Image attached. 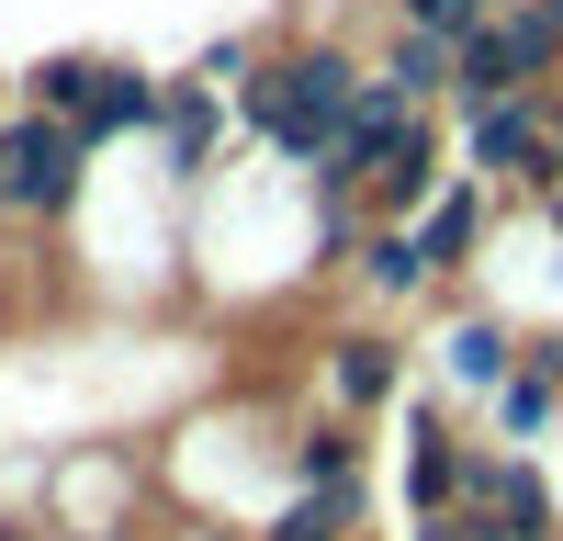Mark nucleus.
Wrapping results in <instances>:
<instances>
[{"label":"nucleus","mask_w":563,"mask_h":541,"mask_svg":"<svg viewBox=\"0 0 563 541\" xmlns=\"http://www.w3.org/2000/svg\"><path fill=\"white\" fill-rule=\"evenodd\" d=\"M79 169H90L79 124H57V113H12V124H0V203H12V214L57 225L79 203Z\"/></svg>","instance_id":"obj_2"},{"label":"nucleus","mask_w":563,"mask_h":541,"mask_svg":"<svg viewBox=\"0 0 563 541\" xmlns=\"http://www.w3.org/2000/svg\"><path fill=\"white\" fill-rule=\"evenodd\" d=\"M350 102H361V68L350 57H282V68H260L249 90H238V113H249V135H271L282 158H305V169H327V147H339V124H350Z\"/></svg>","instance_id":"obj_1"},{"label":"nucleus","mask_w":563,"mask_h":541,"mask_svg":"<svg viewBox=\"0 0 563 541\" xmlns=\"http://www.w3.org/2000/svg\"><path fill=\"white\" fill-rule=\"evenodd\" d=\"M135 124H158V79L102 57V79H90V102H79V147H113V135H135Z\"/></svg>","instance_id":"obj_7"},{"label":"nucleus","mask_w":563,"mask_h":541,"mask_svg":"<svg viewBox=\"0 0 563 541\" xmlns=\"http://www.w3.org/2000/svg\"><path fill=\"white\" fill-rule=\"evenodd\" d=\"M519 361H530V373H541V384H563V339H530Z\"/></svg>","instance_id":"obj_18"},{"label":"nucleus","mask_w":563,"mask_h":541,"mask_svg":"<svg viewBox=\"0 0 563 541\" xmlns=\"http://www.w3.org/2000/svg\"><path fill=\"white\" fill-rule=\"evenodd\" d=\"M462 474H474L462 429L440 418V406H417V418H406V519H451L462 508Z\"/></svg>","instance_id":"obj_5"},{"label":"nucleus","mask_w":563,"mask_h":541,"mask_svg":"<svg viewBox=\"0 0 563 541\" xmlns=\"http://www.w3.org/2000/svg\"><path fill=\"white\" fill-rule=\"evenodd\" d=\"M474 169H485V180H530V192H552V180H563L552 113L530 102V90H507V102H474Z\"/></svg>","instance_id":"obj_4"},{"label":"nucleus","mask_w":563,"mask_h":541,"mask_svg":"<svg viewBox=\"0 0 563 541\" xmlns=\"http://www.w3.org/2000/svg\"><path fill=\"white\" fill-rule=\"evenodd\" d=\"M395 12H406V34H429V45H451V57H462V45L496 23V0H395Z\"/></svg>","instance_id":"obj_13"},{"label":"nucleus","mask_w":563,"mask_h":541,"mask_svg":"<svg viewBox=\"0 0 563 541\" xmlns=\"http://www.w3.org/2000/svg\"><path fill=\"white\" fill-rule=\"evenodd\" d=\"M327 384H339V418L384 406L395 395V339H339V350H327Z\"/></svg>","instance_id":"obj_10"},{"label":"nucleus","mask_w":563,"mask_h":541,"mask_svg":"<svg viewBox=\"0 0 563 541\" xmlns=\"http://www.w3.org/2000/svg\"><path fill=\"white\" fill-rule=\"evenodd\" d=\"M451 373L496 395L507 373H519V350H507V328H485V316H462V328H451Z\"/></svg>","instance_id":"obj_14"},{"label":"nucleus","mask_w":563,"mask_h":541,"mask_svg":"<svg viewBox=\"0 0 563 541\" xmlns=\"http://www.w3.org/2000/svg\"><path fill=\"white\" fill-rule=\"evenodd\" d=\"M429 192H440V135H429V113H417V124H406V147L372 169V203H384V214H417Z\"/></svg>","instance_id":"obj_9"},{"label":"nucleus","mask_w":563,"mask_h":541,"mask_svg":"<svg viewBox=\"0 0 563 541\" xmlns=\"http://www.w3.org/2000/svg\"><path fill=\"white\" fill-rule=\"evenodd\" d=\"M192 541H249V530H192Z\"/></svg>","instance_id":"obj_19"},{"label":"nucleus","mask_w":563,"mask_h":541,"mask_svg":"<svg viewBox=\"0 0 563 541\" xmlns=\"http://www.w3.org/2000/svg\"><path fill=\"white\" fill-rule=\"evenodd\" d=\"M496 12H519V0H496Z\"/></svg>","instance_id":"obj_21"},{"label":"nucleus","mask_w":563,"mask_h":541,"mask_svg":"<svg viewBox=\"0 0 563 541\" xmlns=\"http://www.w3.org/2000/svg\"><path fill=\"white\" fill-rule=\"evenodd\" d=\"M158 124H169V169H203V147H214V90H158Z\"/></svg>","instance_id":"obj_15"},{"label":"nucleus","mask_w":563,"mask_h":541,"mask_svg":"<svg viewBox=\"0 0 563 541\" xmlns=\"http://www.w3.org/2000/svg\"><path fill=\"white\" fill-rule=\"evenodd\" d=\"M90 79H102V57H45L23 90H34V113H57V124H79V102H90Z\"/></svg>","instance_id":"obj_17"},{"label":"nucleus","mask_w":563,"mask_h":541,"mask_svg":"<svg viewBox=\"0 0 563 541\" xmlns=\"http://www.w3.org/2000/svg\"><path fill=\"white\" fill-rule=\"evenodd\" d=\"M350 530H361V485H294L260 541H350Z\"/></svg>","instance_id":"obj_8"},{"label":"nucleus","mask_w":563,"mask_h":541,"mask_svg":"<svg viewBox=\"0 0 563 541\" xmlns=\"http://www.w3.org/2000/svg\"><path fill=\"white\" fill-rule=\"evenodd\" d=\"M294 485H361V440H350V418H316V429L294 440Z\"/></svg>","instance_id":"obj_12"},{"label":"nucleus","mask_w":563,"mask_h":541,"mask_svg":"<svg viewBox=\"0 0 563 541\" xmlns=\"http://www.w3.org/2000/svg\"><path fill=\"white\" fill-rule=\"evenodd\" d=\"M361 283H372V294H417V283H429V260H417V225H384V238L361 249Z\"/></svg>","instance_id":"obj_16"},{"label":"nucleus","mask_w":563,"mask_h":541,"mask_svg":"<svg viewBox=\"0 0 563 541\" xmlns=\"http://www.w3.org/2000/svg\"><path fill=\"white\" fill-rule=\"evenodd\" d=\"M462 508H474L485 541H552V530H563L552 474L519 463V451H474V474H462Z\"/></svg>","instance_id":"obj_3"},{"label":"nucleus","mask_w":563,"mask_h":541,"mask_svg":"<svg viewBox=\"0 0 563 541\" xmlns=\"http://www.w3.org/2000/svg\"><path fill=\"white\" fill-rule=\"evenodd\" d=\"M541 12H552V23H563V0H541Z\"/></svg>","instance_id":"obj_20"},{"label":"nucleus","mask_w":563,"mask_h":541,"mask_svg":"<svg viewBox=\"0 0 563 541\" xmlns=\"http://www.w3.org/2000/svg\"><path fill=\"white\" fill-rule=\"evenodd\" d=\"M474 238H485V180H440L429 214H417V260H429V270H462Z\"/></svg>","instance_id":"obj_6"},{"label":"nucleus","mask_w":563,"mask_h":541,"mask_svg":"<svg viewBox=\"0 0 563 541\" xmlns=\"http://www.w3.org/2000/svg\"><path fill=\"white\" fill-rule=\"evenodd\" d=\"M552 418H563V384H541L530 361H519V373L496 384V440H541Z\"/></svg>","instance_id":"obj_11"}]
</instances>
